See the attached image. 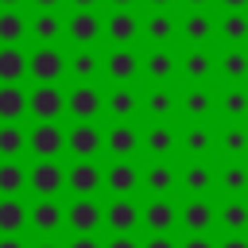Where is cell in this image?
<instances>
[{"label": "cell", "instance_id": "ffe728a7", "mask_svg": "<svg viewBox=\"0 0 248 248\" xmlns=\"http://www.w3.org/2000/svg\"><path fill=\"white\" fill-rule=\"evenodd\" d=\"M140 70L151 78V85H167L170 74L178 70V58L170 54V46H151V50L140 58Z\"/></svg>", "mask_w": 248, "mask_h": 248}, {"label": "cell", "instance_id": "484cf974", "mask_svg": "<svg viewBox=\"0 0 248 248\" xmlns=\"http://www.w3.org/2000/svg\"><path fill=\"white\" fill-rule=\"evenodd\" d=\"M105 112L116 116V120H132L140 112V93L132 85H112L108 97H105Z\"/></svg>", "mask_w": 248, "mask_h": 248}, {"label": "cell", "instance_id": "8992f818", "mask_svg": "<svg viewBox=\"0 0 248 248\" xmlns=\"http://www.w3.org/2000/svg\"><path fill=\"white\" fill-rule=\"evenodd\" d=\"M101 108H105V93L97 85H74L66 93V112L74 116V124H93Z\"/></svg>", "mask_w": 248, "mask_h": 248}, {"label": "cell", "instance_id": "74e56055", "mask_svg": "<svg viewBox=\"0 0 248 248\" xmlns=\"http://www.w3.org/2000/svg\"><path fill=\"white\" fill-rule=\"evenodd\" d=\"M27 39V19L19 8H0V46H19Z\"/></svg>", "mask_w": 248, "mask_h": 248}, {"label": "cell", "instance_id": "d590c367", "mask_svg": "<svg viewBox=\"0 0 248 248\" xmlns=\"http://www.w3.org/2000/svg\"><path fill=\"white\" fill-rule=\"evenodd\" d=\"M140 105H143V112L147 116H155V120H167L170 112H174V93H170V85H155V89H147L143 97H140Z\"/></svg>", "mask_w": 248, "mask_h": 248}, {"label": "cell", "instance_id": "60d3db41", "mask_svg": "<svg viewBox=\"0 0 248 248\" xmlns=\"http://www.w3.org/2000/svg\"><path fill=\"white\" fill-rule=\"evenodd\" d=\"M27 151V132L19 124H0V159H19Z\"/></svg>", "mask_w": 248, "mask_h": 248}, {"label": "cell", "instance_id": "836d02e7", "mask_svg": "<svg viewBox=\"0 0 248 248\" xmlns=\"http://www.w3.org/2000/svg\"><path fill=\"white\" fill-rule=\"evenodd\" d=\"M178 182H182V190H186L190 198H205V194L213 190L217 178H213V170H209L205 163H190V167L178 174Z\"/></svg>", "mask_w": 248, "mask_h": 248}, {"label": "cell", "instance_id": "ac0fdd59", "mask_svg": "<svg viewBox=\"0 0 248 248\" xmlns=\"http://www.w3.org/2000/svg\"><path fill=\"white\" fill-rule=\"evenodd\" d=\"M105 35L112 46H132L140 39V16L132 8H116L108 19H105Z\"/></svg>", "mask_w": 248, "mask_h": 248}, {"label": "cell", "instance_id": "30bf717a", "mask_svg": "<svg viewBox=\"0 0 248 248\" xmlns=\"http://www.w3.org/2000/svg\"><path fill=\"white\" fill-rule=\"evenodd\" d=\"M62 225H66V209H62L54 198H39V202L27 209V229H35L39 236H54Z\"/></svg>", "mask_w": 248, "mask_h": 248}, {"label": "cell", "instance_id": "4316f807", "mask_svg": "<svg viewBox=\"0 0 248 248\" xmlns=\"http://www.w3.org/2000/svg\"><path fill=\"white\" fill-rule=\"evenodd\" d=\"M217 225H221L229 236H244V232H248V202H244V198H229V202H221V209H217Z\"/></svg>", "mask_w": 248, "mask_h": 248}, {"label": "cell", "instance_id": "bcb514c9", "mask_svg": "<svg viewBox=\"0 0 248 248\" xmlns=\"http://www.w3.org/2000/svg\"><path fill=\"white\" fill-rule=\"evenodd\" d=\"M140 248H178V244H174L170 236H151V240H147V244H140Z\"/></svg>", "mask_w": 248, "mask_h": 248}, {"label": "cell", "instance_id": "5b68a950", "mask_svg": "<svg viewBox=\"0 0 248 248\" xmlns=\"http://www.w3.org/2000/svg\"><path fill=\"white\" fill-rule=\"evenodd\" d=\"M66 225H70L74 236H93L105 225V205L93 202V198H74L70 209H66Z\"/></svg>", "mask_w": 248, "mask_h": 248}, {"label": "cell", "instance_id": "277c9868", "mask_svg": "<svg viewBox=\"0 0 248 248\" xmlns=\"http://www.w3.org/2000/svg\"><path fill=\"white\" fill-rule=\"evenodd\" d=\"M105 186V167H97L93 159H74V167H66V190L74 198H93Z\"/></svg>", "mask_w": 248, "mask_h": 248}, {"label": "cell", "instance_id": "8fae6325", "mask_svg": "<svg viewBox=\"0 0 248 248\" xmlns=\"http://www.w3.org/2000/svg\"><path fill=\"white\" fill-rule=\"evenodd\" d=\"M105 58L93 46H74V54L66 58V74L74 78V85H93V78H101Z\"/></svg>", "mask_w": 248, "mask_h": 248}, {"label": "cell", "instance_id": "c3c4849f", "mask_svg": "<svg viewBox=\"0 0 248 248\" xmlns=\"http://www.w3.org/2000/svg\"><path fill=\"white\" fill-rule=\"evenodd\" d=\"M225 12H248V0H221Z\"/></svg>", "mask_w": 248, "mask_h": 248}, {"label": "cell", "instance_id": "f1b7e54d", "mask_svg": "<svg viewBox=\"0 0 248 248\" xmlns=\"http://www.w3.org/2000/svg\"><path fill=\"white\" fill-rule=\"evenodd\" d=\"M178 108L190 116V124H205V116L217 108V97H213V93H205L202 85H194V89H186V93H182Z\"/></svg>", "mask_w": 248, "mask_h": 248}, {"label": "cell", "instance_id": "4dcf8cb0", "mask_svg": "<svg viewBox=\"0 0 248 248\" xmlns=\"http://www.w3.org/2000/svg\"><path fill=\"white\" fill-rule=\"evenodd\" d=\"M27 229V205L19 198H0V236H19Z\"/></svg>", "mask_w": 248, "mask_h": 248}, {"label": "cell", "instance_id": "7bdbcfd3", "mask_svg": "<svg viewBox=\"0 0 248 248\" xmlns=\"http://www.w3.org/2000/svg\"><path fill=\"white\" fill-rule=\"evenodd\" d=\"M101 248H140V240L136 236H108V244H101Z\"/></svg>", "mask_w": 248, "mask_h": 248}, {"label": "cell", "instance_id": "ee69618b", "mask_svg": "<svg viewBox=\"0 0 248 248\" xmlns=\"http://www.w3.org/2000/svg\"><path fill=\"white\" fill-rule=\"evenodd\" d=\"M66 248H101V240H97V236H70Z\"/></svg>", "mask_w": 248, "mask_h": 248}, {"label": "cell", "instance_id": "cb8c5ba5", "mask_svg": "<svg viewBox=\"0 0 248 248\" xmlns=\"http://www.w3.org/2000/svg\"><path fill=\"white\" fill-rule=\"evenodd\" d=\"M174 143H178V136H174V128L167 120H155L147 132H140V147H147L151 159H167L174 151Z\"/></svg>", "mask_w": 248, "mask_h": 248}, {"label": "cell", "instance_id": "d4e9b609", "mask_svg": "<svg viewBox=\"0 0 248 248\" xmlns=\"http://www.w3.org/2000/svg\"><path fill=\"white\" fill-rule=\"evenodd\" d=\"M140 182L147 186L151 198H167V194L174 190V182H178V170H174L167 159H155L147 170H140Z\"/></svg>", "mask_w": 248, "mask_h": 248}, {"label": "cell", "instance_id": "7dc6e473", "mask_svg": "<svg viewBox=\"0 0 248 248\" xmlns=\"http://www.w3.org/2000/svg\"><path fill=\"white\" fill-rule=\"evenodd\" d=\"M217 248H248V236H225Z\"/></svg>", "mask_w": 248, "mask_h": 248}, {"label": "cell", "instance_id": "7a4b0ae2", "mask_svg": "<svg viewBox=\"0 0 248 248\" xmlns=\"http://www.w3.org/2000/svg\"><path fill=\"white\" fill-rule=\"evenodd\" d=\"M27 112L35 116V124H58V116L66 112L62 85H35L27 93Z\"/></svg>", "mask_w": 248, "mask_h": 248}, {"label": "cell", "instance_id": "1f68e13d", "mask_svg": "<svg viewBox=\"0 0 248 248\" xmlns=\"http://www.w3.org/2000/svg\"><path fill=\"white\" fill-rule=\"evenodd\" d=\"M27 116V93L19 85H0V124H19Z\"/></svg>", "mask_w": 248, "mask_h": 248}, {"label": "cell", "instance_id": "6da1fadb", "mask_svg": "<svg viewBox=\"0 0 248 248\" xmlns=\"http://www.w3.org/2000/svg\"><path fill=\"white\" fill-rule=\"evenodd\" d=\"M27 78L35 85H58L66 78V54L58 46H35L27 54Z\"/></svg>", "mask_w": 248, "mask_h": 248}, {"label": "cell", "instance_id": "4fadbf2b", "mask_svg": "<svg viewBox=\"0 0 248 248\" xmlns=\"http://www.w3.org/2000/svg\"><path fill=\"white\" fill-rule=\"evenodd\" d=\"M101 151H108L112 159H132L136 151H140V128L132 124V120H116L108 132H105V147Z\"/></svg>", "mask_w": 248, "mask_h": 248}, {"label": "cell", "instance_id": "db71d44e", "mask_svg": "<svg viewBox=\"0 0 248 248\" xmlns=\"http://www.w3.org/2000/svg\"><path fill=\"white\" fill-rule=\"evenodd\" d=\"M74 4V12H85V8H97V0H70Z\"/></svg>", "mask_w": 248, "mask_h": 248}, {"label": "cell", "instance_id": "b9f144b4", "mask_svg": "<svg viewBox=\"0 0 248 248\" xmlns=\"http://www.w3.org/2000/svg\"><path fill=\"white\" fill-rule=\"evenodd\" d=\"M221 151H225L229 159H244V155H248V128H244V124H229V128L221 132Z\"/></svg>", "mask_w": 248, "mask_h": 248}, {"label": "cell", "instance_id": "7c38bea8", "mask_svg": "<svg viewBox=\"0 0 248 248\" xmlns=\"http://www.w3.org/2000/svg\"><path fill=\"white\" fill-rule=\"evenodd\" d=\"M108 81H116V85H132V78L140 74V54L132 50V46H112L108 54H105V70H101Z\"/></svg>", "mask_w": 248, "mask_h": 248}, {"label": "cell", "instance_id": "9f6ffc18", "mask_svg": "<svg viewBox=\"0 0 248 248\" xmlns=\"http://www.w3.org/2000/svg\"><path fill=\"white\" fill-rule=\"evenodd\" d=\"M108 4H112V8H132L136 0H108Z\"/></svg>", "mask_w": 248, "mask_h": 248}, {"label": "cell", "instance_id": "11a10c76", "mask_svg": "<svg viewBox=\"0 0 248 248\" xmlns=\"http://www.w3.org/2000/svg\"><path fill=\"white\" fill-rule=\"evenodd\" d=\"M147 4H151V8H155V12H167V8H170V4H174V0H147Z\"/></svg>", "mask_w": 248, "mask_h": 248}, {"label": "cell", "instance_id": "603a6c76", "mask_svg": "<svg viewBox=\"0 0 248 248\" xmlns=\"http://www.w3.org/2000/svg\"><path fill=\"white\" fill-rule=\"evenodd\" d=\"M27 35L39 43V46H58V39L66 35V19L58 12H39L31 23H27Z\"/></svg>", "mask_w": 248, "mask_h": 248}, {"label": "cell", "instance_id": "f5cc1de1", "mask_svg": "<svg viewBox=\"0 0 248 248\" xmlns=\"http://www.w3.org/2000/svg\"><path fill=\"white\" fill-rule=\"evenodd\" d=\"M31 4H35V8H39V12H54V8H58V4H62V0H31Z\"/></svg>", "mask_w": 248, "mask_h": 248}, {"label": "cell", "instance_id": "5bb4252c", "mask_svg": "<svg viewBox=\"0 0 248 248\" xmlns=\"http://www.w3.org/2000/svg\"><path fill=\"white\" fill-rule=\"evenodd\" d=\"M178 39L186 46H205L209 39H217V23L209 12H186L178 19Z\"/></svg>", "mask_w": 248, "mask_h": 248}, {"label": "cell", "instance_id": "52a82bcc", "mask_svg": "<svg viewBox=\"0 0 248 248\" xmlns=\"http://www.w3.org/2000/svg\"><path fill=\"white\" fill-rule=\"evenodd\" d=\"M27 151L35 159H58L66 151V132L58 124H35L27 132Z\"/></svg>", "mask_w": 248, "mask_h": 248}, {"label": "cell", "instance_id": "ab89813d", "mask_svg": "<svg viewBox=\"0 0 248 248\" xmlns=\"http://www.w3.org/2000/svg\"><path fill=\"white\" fill-rule=\"evenodd\" d=\"M217 186H221L229 198H244V194H248V167H244V163H229V167L221 170Z\"/></svg>", "mask_w": 248, "mask_h": 248}, {"label": "cell", "instance_id": "d6a6232c", "mask_svg": "<svg viewBox=\"0 0 248 248\" xmlns=\"http://www.w3.org/2000/svg\"><path fill=\"white\" fill-rule=\"evenodd\" d=\"M27 78V54L19 46H0V85H19Z\"/></svg>", "mask_w": 248, "mask_h": 248}, {"label": "cell", "instance_id": "83f0119b", "mask_svg": "<svg viewBox=\"0 0 248 248\" xmlns=\"http://www.w3.org/2000/svg\"><path fill=\"white\" fill-rule=\"evenodd\" d=\"M217 74L232 85L248 81V46H225L221 58H217Z\"/></svg>", "mask_w": 248, "mask_h": 248}, {"label": "cell", "instance_id": "6f0895ef", "mask_svg": "<svg viewBox=\"0 0 248 248\" xmlns=\"http://www.w3.org/2000/svg\"><path fill=\"white\" fill-rule=\"evenodd\" d=\"M23 0H0V8H19Z\"/></svg>", "mask_w": 248, "mask_h": 248}, {"label": "cell", "instance_id": "816d5d0a", "mask_svg": "<svg viewBox=\"0 0 248 248\" xmlns=\"http://www.w3.org/2000/svg\"><path fill=\"white\" fill-rule=\"evenodd\" d=\"M182 4H186V8H190V12H205V8H209V4H213V0H182Z\"/></svg>", "mask_w": 248, "mask_h": 248}, {"label": "cell", "instance_id": "f546056e", "mask_svg": "<svg viewBox=\"0 0 248 248\" xmlns=\"http://www.w3.org/2000/svg\"><path fill=\"white\" fill-rule=\"evenodd\" d=\"M217 39L225 46H248V12H225L217 19Z\"/></svg>", "mask_w": 248, "mask_h": 248}, {"label": "cell", "instance_id": "9c48e42d", "mask_svg": "<svg viewBox=\"0 0 248 248\" xmlns=\"http://www.w3.org/2000/svg\"><path fill=\"white\" fill-rule=\"evenodd\" d=\"M101 35H105V19H101L93 8L74 12V16L66 19V39H70L74 46H93Z\"/></svg>", "mask_w": 248, "mask_h": 248}, {"label": "cell", "instance_id": "f907efd6", "mask_svg": "<svg viewBox=\"0 0 248 248\" xmlns=\"http://www.w3.org/2000/svg\"><path fill=\"white\" fill-rule=\"evenodd\" d=\"M0 248H27L19 236H0Z\"/></svg>", "mask_w": 248, "mask_h": 248}, {"label": "cell", "instance_id": "f35d334b", "mask_svg": "<svg viewBox=\"0 0 248 248\" xmlns=\"http://www.w3.org/2000/svg\"><path fill=\"white\" fill-rule=\"evenodd\" d=\"M178 140H182V147H186L190 155H209V151H213V128H209V124H190Z\"/></svg>", "mask_w": 248, "mask_h": 248}, {"label": "cell", "instance_id": "f6af8a7d", "mask_svg": "<svg viewBox=\"0 0 248 248\" xmlns=\"http://www.w3.org/2000/svg\"><path fill=\"white\" fill-rule=\"evenodd\" d=\"M178 248H217V244H213L209 236H186V240H182Z\"/></svg>", "mask_w": 248, "mask_h": 248}, {"label": "cell", "instance_id": "e0dca14e", "mask_svg": "<svg viewBox=\"0 0 248 248\" xmlns=\"http://www.w3.org/2000/svg\"><path fill=\"white\" fill-rule=\"evenodd\" d=\"M140 221L147 225L151 236H167V232L178 225V209L170 205V198H151V202L140 209Z\"/></svg>", "mask_w": 248, "mask_h": 248}, {"label": "cell", "instance_id": "2e32d148", "mask_svg": "<svg viewBox=\"0 0 248 248\" xmlns=\"http://www.w3.org/2000/svg\"><path fill=\"white\" fill-rule=\"evenodd\" d=\"M105 225L112 229V236H132L140 229V205L132 198H116L105 205Z\"/></svg>", "mask_w": 248, "mask_h": 248}, {"label": "cell", "instance_id": "e575fe53", "mask_svg": "<svg viewBox=\"0 0 248 248\" xmlns=\"http://www.w3.org/2000/svg\"><path fill=\"white\" fill-rule=\"evenodd\" d=\"M27 190V167L19 159H0V198H19Z\"/></svg>", "mask_w": 248, "mask_h": 248}, {"label": "cell", "instance_id": "681fc988", "mask_svg": "<svg viewBox=\"0 0 248 248\" xmlns=\"http://www.w3.org/2000/svg\"><path fill=\"white\" fill-rule=\"evenodd\" d=\"M35 248H66V244H58L54 236H39V240H35Z\"/></svg>", "mask_w": 248, "mask_h": 248}, {"label": "cell", "instance_id": "8d00e7d4", "mask_svg": "<svg viewBox=\"0 0 248 248\" xmlns=\"http://www.w3.org/2000/svg\"><path fill=\"white\" fill-rule=\"evenodd\" d=\"M217 112H221L229 124H240V120L248 116V89H240V85L225 89V93L217 97Z\"/></svg>", "mask_w": 248, "mask_h": 248}, {"label": "cell", "instance_id": "d6986e66", "mask_svg": "<svg viewBox=\"0 0 248 248\" xmlns=\"http://www.w3.org/2000/svg\"><path fill=\"white\" fill-rule=\"evenodd\" d=\"M178 74H182L190 85H202V81H209V78L217 74V58H213L205 46H190L186 58L178 62Z\"/></svg>", "mask_w": 248, "mask_h": 248}, {"label": "cell", "instance_id": "7402d4cb", "mask_svg": "<svg viewBox=\"0 0 248 248\" xmlns=\"http://www.w3.org/2000/svg\"><path fill=\"white\" fill-rule=\"evenodd\" d=\"M140 35L151 46H170V39L178 35V19L170 12H151L147 19H140Z\"/></svg>", "mask_w": 248, "mask_h": 248}, {"label": "cell", "instance_id": "44dd1931", "mask_svg": "<svg viewBox=\"0 0 248 248\" xmlns=\"http://www.w3.org/2000/svg\"><path fill=\"white\" fill-rule=\"evenodd\" d=\"M105 186L108 194L116 198H132V190H140V167L132 159H116L108 170H105Z\"/></svg>", "mask_w": 248, "mask_h": 248}, {"label": "cell", "instance_id": "ba28073f", "mask_svg": "<svg viewBox=\"0 0 248 248\" xmlns=\"http://www.w3.org/2000/svg\"><path fill=\"white\" fill-rule=\"evenodd\" d=\"M178 225H182L190 236H205V232L217 225V209H213V202H205V198H190V202H182V209H178Z\"/></svg>", "mask_w": 248, "mask_h": 248}, {"label": "cell", "instance_id": "9a60e30c", "mask_svg": "<svg viewBox=\"0 0 248 248\" xmlns=\"http://www.w3.org/2000/svg\"><path fill=\"white\" fill-rule=\"evenodd\" d=\"M101 147H105V132H101L97 124H74V128L66 132V151H70L74 159H93Z\"/></svg>", "mask_w": 248, "mask_h": 248}, {"label": "cell", "instance_id": "3957f363", "mask_svg": "<svg viewBox=\"0 0 248 248\" xmlns=\"http://www.w3.org/2000/svg\"><path fill=\"white\" fill-rule=\"evenodd\" d=\"M27 190L35 198H54L66 190V167H58V159H39L35 167H27Z\"/></svg>", "mask_w": 248, "mask_h": 248}]
</instances>
